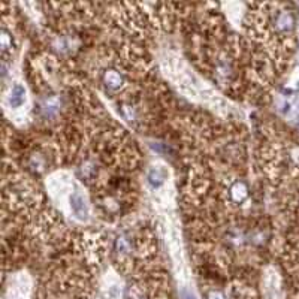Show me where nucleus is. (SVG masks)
Listing matches in <instances>:
<instances>
[{"label":"nucleus","instance_id":"f257e3e1","mask_svg":"<svg viewBox=\"0 0 299 299\" xmlns=\"http://www.w3.org/2000/svg\"><path fill=\"white\" fill-rule=\"evenodd\" d=\"M100 78L108 90H120L124 86V75L117 69H105Z\"/></svg>","mask_w":299,"mask_h":299},{"label":"nucleus","instance_id":"39448f33","mask_svg":"<svg viewBox=\"0 0 299 299\" xmlns=\"http://www.w3.org/2000/svg\"><path fill=\"white\" fill-rule=\"evenodd\" d=\"M12 50V37H11V33L6 30V29H3L2 30V51L6 54L8 51H11Z\"/></svg>","mask_w":299,"mask_h":299},{"label":"nucleus","instance_id":"20e7f679","mask_svg":"<svg viewBox=\"0 0 299 299\" xmlns=\"http://www.w3.org/2000/svg\"><path fill=\"white\" fill-rule=\"evenodd\" d=\"M165 178H166V172L165 171H162V169H159V168H154V169H151V172L148 174V179H150V182H151L153 185H160L163 181H165Z\"/></svg>","mask_w":299,"mask_h":299},{"label":"nucleus","instance_id":"7ed1b4c3","mask_svg":"<svg viewBox=\"0 0 299 299\" xmlns=\"http://www.w3.org/2000/svg\"><path fill=\"white\" fill-rule=\"evenodd\" d=\"M24 100H26L24 87L20 86V84H15L14 87H11V91H9V96H8L9 106L11 108H20V106H23Z\"/></svg>","mask_w":299,"mask_h":299},{"label":"nucleus","instance_id":"f03ea898","mask_svg":"<svg viewBox=\"0 0 299 299\" xmlns=\"http://www.w3.org/2000/svg\"><path fill=\"white\" fill-rule=\"evenodd\" d=\"M70 209L78 218H86L89 214V207L84 196L80 192H73L70 195Z\"/></svg>","mask_w":299,"mask_h":299}]
</instances>
